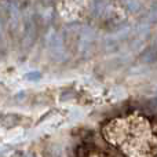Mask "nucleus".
<instances>
[{"instance_id": "20e7f679", "label": "nucleus", "mask_w": 157, "mask_h": 157, "mask_svg": "<svg viewBox=\"0 0 157 157\" xmlns=\"http://www.w3.org/2000/svg\"><path fill=\"white\" fill-rule=\"evenodd\" d=\"M40 77H41V73L39 71H33V72H29V73L25 75V78H26L28 81H37Z\"/></svg>"}, {"instance_id": "7ed1b4c3", "label": "nucleus", "mask_w": 157, "mask_h": 157, "mask_svg": "<svg viewBox=\"0 0 157 157\" xmlns=\"http://www.w3.org/2000/svg\"><path fill=\"white\" fill-rule=\"evenodd\" d=\"M0 123H2L3 127H7V128H11V127H15L18 124V116L17 114H6L0 119Z\"/></svg>"}, {"instance_id": "f03ea898", "label": "nucleus", "mask_w": 157, "mask_h": 157, "mask_svg": "<svg viewBox=\"0 0 157 157\" xmlns=\"http://www.w3.org/2000/svg\"><path fill=\"white\" fill-rule=\"evenodd\" d=\"M35 36H36V29H35V24L32 21L29 24H26L25 26V37H24V46L25 47H30L35 41Z\"/></svg>"}, {"instance_id": "39448f33", "label": "nucleus", "mask_w": 157, "mask_h": 157, "mask_svg": "<svg viewBox=\"0 0 157 157\" xmlns=\"http://www.w3.org/2000/svg\"><path fill=\"white\" fill-rule=\"evenodd\" d=\"M2 35H3V26H2V21H0V39H2Z\"/></svg>"}, {"instance_id": "f257e3e1", "label": "nucleus", "mask_w": 157, "mask_h": 157, "mask_svg": "<svg viewBox=\"0 0 157 157\" xmlns=\"http://www.w3.org/2000/svg\"><path fill=\"white\" fill-rule=\"evenodd\" d=\"M106 135L109 141L121 146V149L128 155H132V149H135V155H141L139 149L146 147L147 138H150L146 123L135 117L114 120L106 128Z\"/></svg>"}]
</instances>
